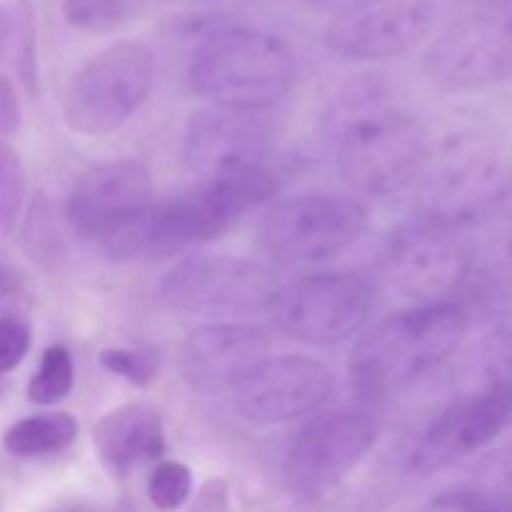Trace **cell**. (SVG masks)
Returning <instances> with one entry per match:
<instances>
[{
    "mask_svg": "<svg viewBox=\"0 0 512 512\" xmlns=\"http://www.w3.org/2000/svg\"><path fill=\"white\" fill-rule=\"evenodd\" d=\"M188 78L195 93L218 108L260 113L290 93L295 55L270 30L228 25L200 40L190 58Z\"/></svg>",
    "mask_w": 512,
    "mask_h": 512,
    "instance_id": "1",
    "label": "cell"
},
{
    "mask_svg": "<svg viewBox=\"0 0 512 512\" xmlns=\"http://www.w3.org/2000/svg\"><path fill=\"white\" fill-rule=\"evenodd\" d=\"M468 315L458 303L418 305L375 325L353 355V380L365 395L395 393L443 365L460 348Z\"/></svg>",
    "mask_w": 512,
    "mask_h": 512,
    "instance_id": "2",
    "label": "cell"
},
{
    "mask_svg": "<svg viewBox=\"0 0 512 512\" xmlns=\"http://www.w3.org/2000/svg\"><path fill=\"white\" fill-rule=\"evenodd\" d=\"M430 155V135L415 115L375 110L345 128L338 143V170L358 193L390 195L420 178Z\"/></svg>",
    "mask_w": 512,
    "mask_h": 512,
    "instance_id": "3",
    "label": "cell"
},
{
    "mask_svg": "<svg viewBox=\"0 0 512 512\" xmlns=\"http://www.w3.org/2000/svg\"><path fill=\"white\" fill-rule=\"evenodd\" d=\"M155 78L153 50L140 40H118L95 53L65 90V123L80 135L118 130L145 103Z\"/></svg>",
    "mask_w": 512,
    "mask_h": 512,
    "instance_id": "4",
    "label": "cell"
},
{
    "mask_svg": "<svg viewBox=\"0 0 512 512\" xmlns=\"http://www.w3.org/2000/svg\"><path fill=\"white\" fill-rule=\"evenodd\" d=\"M368 230V210L343 195H298L270 208L263 248L280 265H318L353 248Z\"/></svg>",
    "mask_w": 512,
    "mask_h": 512,
    "instance_id": "5",
    "label": "cell"
},
{
    "mask_svg": "<svg viewBox=\"0 0 512 512\" xmlns=\"http://www.w3.org/2000/svg\"><path fill=\"white\" fill-rule=\"evenodd\" d=\"M280 283L273 270L245 258L200 255L168 270L160 295L178 313L235 318L270 310Z\"/></svg>",
    "mask_w": 512,
    "mask_h": 512,
    "instance_id": "6",
    "label": "cell"
},
{
    "mask_svg": "<svg viewBox=\"0 0 512 512\" xmlns=\"http://www.w3.org/2000/svg\"><path fill=\"white\" fill-rule=\"evenodd\" d=\"M373 300V288L360 275L320 273L280 285L268 313L288 338L335 345L368 323Z\"/></svg>",
    "mask_w": 512,
    "mask_h": 512,
    "instance_id": "7",
    "label": "cell"
},
{
    "mask_svg": "<svg viewBox=\"0 0 512 512\" xmlns=\"http://www.w3.org/2000/svg\"><path fill=\"white\" fill-rule=\"evenodd\" d=\"M512 190V168L498 145L483 135L465 138L443 155L423 190V215L458 230L493 213Z\"/></svg>",
    "mask_w": 512,
    "mask_h": 512,
    "instance_id": "8",
    "label": "cell"
},
{
    "mask_svg": "<svg viewBox=\"0 0 512 512\" xmlns=\"http://www.w3.org/2000/svg\"><path fill=\"white\" fill-rule=\"evenodd\" d=\"M433 80L448 90H478L512 75V0L450 25L428 58Z\"/></svg>",
    "mask_w": 512,
    "mask_h": 512,
    "instance_id": "9",
    "label": "cell"
},
{
    "mask_svg": "<svg viewBox=\"0 0 512 512\" xmlns=\"http://www.w3.org/2000/svg\"><path fill=\"white\" fill-rule=\"evenodd\" d=\"M435 23V0H360L333 15L325 45L340 58L385 60L425 43Z\"/></svg>",
    "mask_w": 512,
    "mask_h": 512,
    "instance_id": "10",
    "label": "cell"
},
{
    "mask_svg": "<svg viewBox=\"0 0 512 512\" xmlns=\"http://www.w3.org/2000/svg\"><path fill=\"white\" fill-rule=\"evenodd\" d=\"M470 253L453 228L415 218L388 243V278L398 293L420 305L445 303L465 283Z\"/></svg>",
    "mask_w": 512,
    "mask_h": 512,
    "instance_id": "11",
    "label": "cell"
},
{
    "mask_svg": "<svg viewBox=\"0 0 512 512\" xmlns=\"http://www.w3.org/2000/svg\"><path fill=\"white\" fill-rule=\"evenodd\" d=\"M375 443V423L363 410H338L305 425L285 453L283 475L293 493L318 498L338 485Z\"/></svg>",
    "mask_w": 512,
    "mask_h": 512,
    "instance_id": "12",
    "label": "cell"
},
{
    "mask_svg": "<svg viewBox=\"0 0 512 512\" xmlns=\"http://www.w3.org/2000/svg\"><path fill=\"white\" fill-rule=\"evenodd\" d=\"M153 203L148 165L143 160H110L78 180L68 200V220L80 238L105 243Z\"/></svg>",
    "mask_w": 512,
    "mask_h": 512,
    "instance_id": "13",
    "label": "cell"
},
{
    "mask_svg": "<svg viewBox=\"0 0 512 512\" xmlns=\"http://www.w3.org/2000/svg\"><path fill=\"white\" fill-rule=\"evenodd\" d=\"M512 423V383L488 385L460 398L435 418L413 453L418 473H438L493 443Z\"/></svg>",
    "mask_w": 512,
    "mask_h": 512,
    "instance_id": "14",
    "label": "cell"
},
{
    "mask_svg": "<svg viewBox=\"0 0 512 512\" xmlns=\"http://www.w3.org/2000/svg\"><path fill=\"white\" fill-rule=\"evenodd\" d=\"M333 373L305 355L265 358L235 388V405L253 423H290L310 415L328 400Z\"/></svg>",
    "mask_w": 512,
    "mask_h": 512,
    "instance_id": "15",
    "label": "cell"
},
{
    "mask_svg": "<svg viewBox=\"0 0 512 512\" xmlns=\"http://www.w3.org/2000/svg\"><path fill=\"white\" fill-rule=\"evenodd\" d=\"M268 128L255 113L230 108H203L193 113L185 133V158L195 173L208 178L263 165L268 155Z\"/></svg>",
    "mask_w": 512,
    "mask_h": 512,
    "instance_id": "16",
    "label": "cell"
},
{
    "mask_svg": "<svg viewBox=\"0 0 512 512\" xmlns=\"http://www.w3.org/2000/svg\"><path fill=\"white\" fill-rule=\"evenodd\" d=\"M268 335L253 325H210L185 340L180 370L195 390H235L265 358Z\"/></svg>",
    "mask_w": 512,
    "mask_h": 512,
    "instance_id": "17",
    "label": "cell"
},
{
    "mask_svg": "<svg viewBox=\"0 0 512 512\" xmlns=\"http://www.w3.org/2000/svg\"><path fill=\"white\" fill-rule=\"evenodd\" d=\"M93 445L103 468L113 478H125L143 463L163 458V418L153 405H123L98 420L93 428Z\"/></svg>",
    "mask_w": 512,
    "mask_h": 512,
    "instance_id": "18",
    "label": "cell"
},
{
    "mask_svg": "<svg viewBox=\"0 0 512 512\" xmlns=\"http://www.w3.org/2000/svg\"><path fill=\"white\" fill-rule=\"evenodd\" d=\"M78 435V423L68 413H43L15 423L5 433L3 445L15 458H40L60 453Z\"/></svg>",
    "mask_w": 512,
    "mask_h": 512,
    "instance_id": "19",
    "label": "cell"
},
{
    "mask_svg": "<svg viewBox=\"0 0 512 512\" xmlns=\"http://www.w3.org/2000/svg\"><path fill=\"white\" fill-rule=\"evenodd\" d=\"M138 10V0H63V15L85 33H113Z\"/></svg>",
    "mask_w": 512,
    "mask_h": 512,
    "instance_id": "20",
    "label": "cell"
},
{
    "mask_svg": "<svg viewBox=\"0 0 512 512\" xmlns=\"http://www.w3.org/2000/svg\"><path fill=\"white\" fill-rule=\"evenodd\" d=\"M73 358L63 345H53L40 358L38 373L30 378L28 398L38 405H53L73 390Z\"/></svg>",
    "mask_w": 512,
    "mask_h": 512,
    "instance_id": "21",
    "label": "cell"
},
{
    "mask_svg": "<svg viewBox=\"0 0 512 512\" xmlns=\"http://www.w3.org/2000/svg\"><path fill=\"white\" fill-rule=\"evenodd\" d=\"M25 200V168L18 153L0 140V233H10Z\"/></svg>",
    "mask_w": 512,
    "mask_h": 512,
    "instance_id": "22",
    "label": "cell"
},
{
    "mask_svg": "<svg viewBox=\"0 0 512 512\" xmlns=\"http://www.w3.org/2000/svg\"><path fill=\"white\" fill-rule=\"evenodd\" d=\"M193 493V475L183 463H160L148 483V498L158 510H178Z\"/></svg>",
    "mask_w": 512,
    "mask_h": 512,
    "instance_id": "23",
    "label": "cell"
},
{
    "mask_svg": "<svg viewBox=\"0 0 512 512\" xmlns=\"http://www.w3.org/2000/svg\"><path fill=\"white\" fill-rule=\"evenodd\" d=\"M100 365H103L108 373L120 375L128 383L138 385H150L158 380L160 373V358L153 350H133V348H110L100 353Z\"/></svg>",
    "mask_w": 512,
    "mask_h": 512,
    "instance_id": "24",
    "label": "cell"
},
{
    "mask_svg": "<svg viewBox=\"0 0 512 512\" xmlns=\"http://www.w3.org/2000/svg\"><path fill=\"white\" fill-rule=\"evenodd\" d=\"M30 348V328L18 315L0 318V373H10L20 365Z\"/></svg>",
    "mask_w": 512,
    "mask_h": 512,
    "instance_id": "25",
    "label": "cell"
},
{
    "mask_svg": "<svg viewBox=\"0 0 512 512\" xmlns=\"http://www.w3.org/2000/svg\"><path fill=\"white\" fill-rule=\"evenodd\" d=\"M190 512H230V490L228 483L220 478L208 480V483L200 488L198 498Z\"/></svg>",
    "mask_w": 512,
    "mask_h": 512,
    "instance_id": "26",
    "label": "cell"
},
{
    "mask_svg": "<svg viewBox=\"0 0 512 512\" xmlns=\"http://www.w3.org/2000/svg\"><path fill=\"white\" fill-rule=\"evenodd\" d=\"M20 125V105L13 85L5 75H0V140L13 135Z\"/></svg>",
    "mask_w": 512,
    "mask_h": 512,
    "instance_id": "27",
    "label": "cell"
},
{
    "mask_svg": "<svg viewBox=\"0 0 512 512\" xmlns=\"http://www.w3.org/2000/svg\"><path fill=\"white\" fill-rule=\"evenodd\" d=\"M425 512H490V505L485 503L478 495H443L440 500H435Z\"/></svg>",
    "mask_w": 512,
    "mask_h": 512,
    "instance_id": "28",
    "label": "cell"
},
{
    "mask_svg": "<svg viewBox=\"0 0 512 512\" xmlns=\"http://www.w3.org/2000/svg\"><path fill=\"white\" fill-rule=\"evenodd\" d=\"M18 295H20V285L18 280H15V275L0 268V308L10 305L13 300H18Z\"/></svg>",
    "mask_w": 512,
    "mask_h": 512,
    "instance_id": "29",
    "label": "cell"
},
{
    "mask_svg": "<svg viewBox=\"0 0 512 512\" xmlns=\"http://www.w3.org/2000/svg\"><path fill=\"white\" fill-rule=\"evenodd\" d=\"M13 35H15L13 15H10L5 8H0V58H3L5 50H8V45H10V40H13Z\"/></svg>",
    "mask_w": 512,
    "mask_h": 512,
    "instance_id": "30",
    "label": "cell"
},
{
    "mask_svg": "<svg viewBox=\"0 0 512 512\" xmlns=\"http://www.w3.org/2000/svg\"><path fill=\"white\" fill-rule=\"evenodd\" d=\"M303 3L313 10H323V13H340V10L350 8L360 0H303Z\"/></svg>",
    "mask_w": 512,
    "mask_h": 512,
    "instance_id": "31",
    "label": "cell"
},
{
    "mask_svg": "<svg viewBox=\"0 0 512 512\" xmlns=\"http://www.w3.org/2000/svg\"><path fill=\"white\" fill-rule=\"evenodd\" d=\"M490 512H512V508H510V510H495V508H490Z\"/></svg>",
    "mask_w": 512,
    "mask_h": 512,
    "instance_id": "32",
    "label": "cell"
}]
</instances>
